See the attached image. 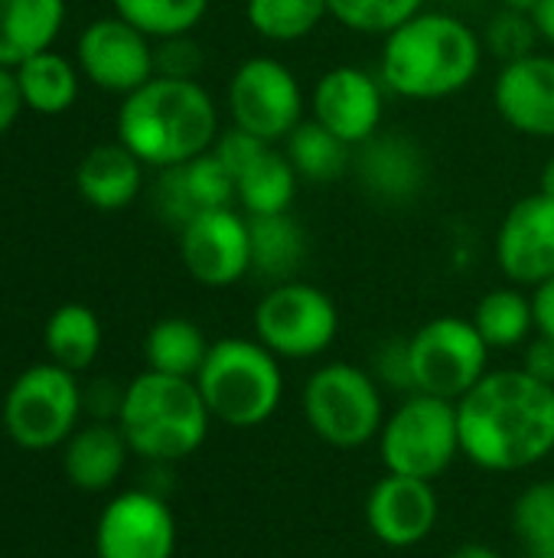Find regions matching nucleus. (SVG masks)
Segmentation results:
<instances>
[{
	"instance_id": "30",
	"label": "nucleus",
	"mask_w": 554,
	"mask_h": 558,
	"mask_svg": "<svg viewBox=\"0 0 554 558\" xmlns=\"http://www.w3.org/2000/svg\"><path fill=\"white\" fill-rule=\"evenodd\" d=\"M349 150L353 147L346 141H340L313 118L300 121L284 141V154L291 167L307 183H333L336 177H343V170L349 167Z\"/></svg>"
},
{
	"instance_id": "29",
	"label": "nucleus",
	"mask_w": 554,
	"mask_h": 558,
	"mask_svg": "<svg viewBox=\"0 0 554 558\" xmlns=\"http://www.w3.org/2000/svg\"><path fill=\"white\" fill-rule=\"evenodd\" d=\"M470 320L490 350H519L535 337L532 294L516 284L483 294Z\"/></svg>"
},
{
	"instance_id": "44",
	"label": "nucleus",
	"mask_w": 554,
	"mask_h": 558,
	"mask_svg": "<svg viewBox=\"0 0 554 558\" xmlns=\"http://www.w3.org/2000/svg\"><path fill=\"white\" fill-rule=\"evenodd\" d=\"M539 193H545V196H552L554 199V157L542 167V177H539Z\"/></svg>"
},
{
	"instance_id": "25",
	"label": "nucleus",
	"mask_w": 554,
	"mask_h": 558,
	"mask_svg": "<svg viewBox=\"0 0 554 558\" xmlns=\"http://www.w3.org/2000/svg\"><path fill=\"white\" fill-rule=\"evenodd\" d=\"M251 222V275L281 284L294 281L307 258V232L291 213L255 216Z\"/></svg>"
},
{
	"instance_id": "4",
	"label": "nucleus",
	"mask_w": 554,
	"mask_h": 558,
	"mask_svg": "<svg viewBox=\"0 0 554 558\" xmlns=\"http://www.w3.org/2000/svg\"><path fill=\"white\" fill-rule=\"evenodd\" d=\"M114 422L121 425L131 454L150 464L193 458L212 428V415L196 379L163 376L153 369H144L124 386Z\"/></svg>"
},
{
	"instance_id": "26",
	"label": "nucleus",
	"mask_w": 554,
	"mask_h": 558,
	"mask_svg": "<svg viewBox=\"0 0 554 558\" xmlns=\"http://www.w3.org/2000/svg\"><path fill=\"white\" fill-rule=\"evenodd\" d=\"M297 180L300 177L291 167L287 154L271 144L235 177V203L245 209L248 219L291 213V203L297 196Z\"/></svg>"
},
{
	"instance_id": "3",
	"label": "nucleus",
	"mask_w": 554,
	"mask_h": 558,
	"mask_svg": "<svg viewBox=\"0 0 554 558\" xmlns=\"http://www.w3.org/2000/svg\"><path fill=\"white\" fill-rule=\"evenodd\" d=\"M480 33L441 10H421L385 36L379 78L411 101H441L464 92L483 65Z\"/></svg>"
},
{
	"instance_id": "7",
	"label": "nucleus",
	"mask_w": 554,
	"mask_h": 558,
	"mask_svg": "<svg viewBox=\"0 0 554 558\" xmlns=\"http://www.w3.org/2000/svg\"><path fill=\"white\" fill-rule=\"evenodd\" d=\"M376 445H379L382 468L389 474L438 481L464 454L457 402L424 392L405 396L395 405V412L385 415Z\"/></svg>"
},
{
	"instance_id": "15",
	"label": "nucleus",
	"mask_w": 554,
	"mask_h": 558,
	"mask_svg": "<svg viewBox=\"0 0 554 558\" xmlns=\"http://www.w3.org/2000/svg\"><path fill=\"white\" fill-rule=\"evenodd\" d=\"M313 121L333 131L349 147L366 144L379 134L385 114V85L379 75L359 65H333L327 69L310 92Z\"/></svg>"
},
{
	"instance_id": "34",
	"label": "nucleus",
	"mask_w": 554,
	"mask_h": 558,
	"mask_svg": "<svg viewBox=\"0 0 554 558\" xmlns=\"http://www.w3.org/2000/svg\"><path fill=\"white\" fill-rule=\"evenodd\" d=\"M330 16L359 36H389L415 13L424 10V0H327Z\"/></svg>"
},
{
	"instance_id": "18",
	"label": "nucleus",
	"mask_w": 554,
	"mask_h": 558,
	"mask_svg": "<svg viewBox=\"0 0 554 558\" xmlns=\"http://www.w3.org/2000/svg\"><path fill=\"white\" fill-rule=\"evenodd\" d=\"M500 118L539 141H554V56L529 52L526 59L506 62L493 85Z\"/></svg>"
},
{
	"instance_id": "23",
	"label": "nucleus",
	"mask_w": 554,
	"mask_h": 558,
	"mask_svg": "<svg viewBox=\"0 0 554 558\" xmlns=\"http://www.w3.org/2000/svg\"><path fill=\"white\" fill-rule=\"evenodd\" d=\"M65 0H0V65L16 69L52 49L65 26Z\"/></svg>"
},
{
	"instance_id": "19",
	"label": "nucleus",
	"mask_w": 554,
	"mask_h": 558,
	"mask_svg": "<svg viewBox=\"0 0 554 558\" xmlns=\"http://www.w3.org/2000/svg\"><path fill=\"white\" fill-rule=\"evenodd\" d=\"M153 206L170 226L183 229L199 213L235 206V177L212 150H206L180 167L160 170V180L153 186Z\"/></svg>"
},
{
	"instance_id": "16",
	"label": "nucleus",
	"mask_w": 554,
	"mask_h": 558,
	"mask_svg": "<svg viewBox=\"0 0 554 558\" xmlns=\"http://www.w3.org/2000/svg\"><path fill=\"white\" fill-rule=\"evenodd\" d=\"M441 520V497L434 481L389 474L379 477L366 497V526L385 549L421 546Z\"/></svg>"
},
{
	"instance_id": "36",
	"label": "nucleus",
	"mask_w": 554,
	"mask_h": 558,
	"mask_svg": "<svg viewBox=\"0 0 554 558\" xmlns=\"http://www.w3.org/2000/svg\"><path fill=\"white\" fill-rule=\"evenodd\" d=\"M372 376L379 379L382 389H395L402 396H411L415 392V373H411V350H408V340H385L379 350H376V360H372Z\"/></svg>"
},
{
	"instance_id": "5",
	"label": "nucleus",
	"mask_w": 554,
	"mask_h": 558,
	"mask_svg": "<svg viewBox=\"0 0 554 558\" xmlns=\"http://www.w3.org/2000/svg\"><path fill=\"white\" fill-rule=\"evenodd\" d=\"M284 360L255 337H222L209 347L196 386L212 422L229 428H258L284 402Z\"/></svg>"
},
{
	"instance_id": "11",
	"label": "nucleus",
	"mask_w": 554,
	"mask_h": 558,
	"mask_svg": "<svg viewBox=\"0 0 554 558\" xmlns=\"http://www.w3.org/2000/svg\"><path fill=\"white\" fill-rule=\"evenodd\" d=\"M225 108L235 128L278 144L304 121L307 98L291 65L274 56H251L232 72Z\"/></svg>"
},
{
	"instance_id": "37",
	"label": "nucleus",
	"mask_w": 554,
	"mask_h": 558,
	"mask_svg": "<svg viewBox=\"0 0 554 558\" xmlns=\"http://www.w3.org/2000/svg\"><path fill=\"white\" fill-rule=\"evenodd\" d=\"M153 59H157V75H167V78H196L202 69V49L199 43H193L189 33L157 39Z\"/></svg>"
},
{
	"instance_id": "12",
	"label": "nucleus",
	"mask_w": 554,
	"mask_h": 558,
	"mask_svg": "<svg viewBox=\"0 0 554 558\" xmlns=\"http://www.w3.org/2000/svg\"><path fill=\"white\" fill-rule=\"evenodd\" d=\"M153 39L131 26L124 16L91 20L75 39V65L78 72L101 92L131 95L157 75Z\"/></svg>"
},
{
	"instance_id": "43",
	"label": "nucleus",
	"mask_w": 554,
	"mask_h": 558,
	"mask_svg": "<svg viewBox=\"0 0 554 558\" xmlns=\"http://www.w3.org/2000/svg\"><path fill=\"white\" fill-rule=\"evenodd\" d=\"M451 558H503L493 546H487V543H464L460 549H454Z\"/></svg>"
},
{
	"instance_id": "45",
	"label": "nucleus",
	"mask_w": 554,
	"mask_h": 558,
	"mask_svg": "<svg viewBox=\"0 0 554 558\" xmlns=\"http://www.w3.org/2000/svg\"><path fill=\"white\" fill-rule=\"evenodd\" d=\"M500 3H503V7H509V10H522V13H532L539 0H500Z\"/></svg>"
},
{
	"instance_id": "14",
	"label": "nucleus",
	"mask_w": 554,
	"mask_h": 558,
	"mask_svg": "<svg viewBox=\"0 0 554 558\" xmlns=\"http://www.w3.org/2000/svg\"><path fill=\"white\" fill-rule=\"evenodd\" d=\"M180 262L202 288H232L251 275V222L235 206L209 209L180 229Z\"/></svg>"
},
{
	"instance_id": "10",
	"label": "nucleus",
	"mask_w": 554,
	"mask_h": 558,
	"mask_svg": "<svg viewBox=\"0 0 554 558\" xmlns=\"http://www.w3.org/2000/svg\"><path fill=\"white\" fill-rule=\"evenodd\" d=\"M415 392L460 402L487 373L490 347L470 317H434L408 337Z\"/></svg>"
},
{
	"instance_id": "38",
	"label": "nucleus",
	"mask_w": 554,
	"mask_h": 558,
	"mask_svg": "<svg viewBox=\"0 0 554 558\" xmlns=\"http://www.w3.org/2000/svg\"><path fill=\"white\" fill-rule=\"evenodd\" d=\"M264 147H271L268 141H261V137H255V134H248V131H242V128H225L219 137H216V144H212V154L225 163V170L232 173V177H238Z\"/></svg>"
},
{
	"instance_id": "17",
	"label": "nucleus",
	"mask_w": 554,
	"mask_h": 558,
	"mask_svg": "<svg viewBox=\"0 0 554 558\" xmlns=\"http://www.w3.org/2000/svg\"><path fill=\"white\" fill-rule=\"evenodd\" d=\"M496 265L516 288H535L554 275V199L532 193L516 199L496 232Z\"/></svg>"
},
{
	"instance_id": "21",
	"label": "nucleus",
	"mask_w": 554,
	"mask_h": 558,
	"mask_svg": "<svg viewBox=\"0 0 554 558\" xmlns=\"http://www.w3.org/2000/svg\"><path fill=\"white\" fill-rule=\"evenodd\" d=\"M131 458V445L114 418H95L78 425L62 445V471L69 484L82 494L111 490Z\"/></svg>"
},
{
	"instance_id": "8",
	"label": "nucleus",
	"mask_w": 554,
	"mask_h": 558,
	"mask_svg": "<svg viewBox=\"0 0 554 558\" xmlns=\"http://www.w3.org/2000/svg\"><path fill=\"white\" fill-rule=\"evenodd\" d=\"M85 409L75 373L56 363L23 369L3 396V432L26 451L62 448Z\"/></svg>"
},
{
	"instance_id": "20",
	"label": "nucleus",
	"mask_w": 554,
	"mask_h": 558,
	"mask_svg": "<svg viewBox=\"0 0 554 558\" xmlns=\"http://www.w3.org/2000/svg\"><path fill=\"white\" fill-rule=\"evenodd\" d=\"M356 177L369 196L379 203H411L428 183V160L424 150L402 131L376 134L359 144L356 154Z\"/></svg>"
},
{
	"instance_id": "1",
	"label": "nucleus",
	"mask_w": 554,
	"mask_h": 558,
	"mask_svg": "<svg viewBox=\"0 0 554 558\" xmlns=\"http://www.w3.org/2000/svg\"><path fill=\"white\" fill-rule=\"evenodd\" d=\"M464 458L490 474H522L554 454V386L522 366L490 369L460 402Z\"/></svg>"
},
{
	"instance_id": "22",
	"label": "nucleus",
	"mask_w": 554,
	"mask_h": 558,
	"mask_svg": "<svg viewBox=\"0 0 554 558\" xmlns=\"http://www.w3.org/2000/svg\"><path fill=\"white\" fill-rule=\"evenodd\" d=\"M75 190L78 196L98 213H121L127 209L144 190V163L121 144H98L91 147L75 167Z\"/></svg>"
},
{
	"instance_id": "24",
	"label": "nucleus",
	"mask_w": 554,
	"mask_h": 558,
	"mask_svg": "<svg viewBox=\"0 0 554 558\" xmlns=\"http://www.w3.org/2000/svg\"><path fill=\"white\" fill-rule=\"evenodd\" d=\"M13 72H16V85H20L23 105L33 114L59 118L78 98L82 72H78V65L69 56H62L56 49H46V52L29 56Z\"/></svg>"
},
{
	"instance_id": "35",
	"label": "nucleus",
	"mask_w": 554,
	"mask_h": 558,
	"mask_svg": "<svg viewBox=\"0 0 554 558\" xmlns=\"http://www.w3.org/2000/svg\"><path fill=\"white\" fill-rule=\"evenodd\" d=\"M480 39H483V49L490 56L503 59V65H506V62H516V59H526L529 52H535V43L542 36H539V26H535L532 13L503 7L487 23V33Z\"/></svg>"
},
{
	"instance_id": "13",
	"label": "nucleus",
	"mask_w": 554,
	"mask_h": 558,
	"mask_svg": "<svg viewBox=\"0 0 554 558\" xmlns=\"http://www.w3.org/2000/svg\"><path fill=\"white\" fill-rule=\"evenodd\" d=\"M98 558H173L176 517L170 504L147 487L121 490L95 523Z\"/></svg>"
},
{
	"instance_id": "2",
	"label": "nucleus",
	"mask_w": 554,
	"mask_h": 558,
	"mask_svg": "<svg viewBox=\"0 0 554 558\" xmlns=\"http://www.w3.org/2000/svg\"><path fill=\"white\" fill-rule=\"evenodd\" d=\"M219 134V108L199 78L153 75L118 108V141L150 170H170L212 150Z\"/></svg>"
},
{
	"instance_id": "32",
	"label": "nucleus",
	"mask_w": 554,
	"mask_h": 558,
	"mask_svg": "<svg viewBox=\"0 0 554 558\" xmlns=\"http://www.w3.org/2000/svg\"><path fill=\"white\" fill-rule=\"evenodd\" d=\"M114 13L147 33L153 43L193 33L209 13L212 0H111Z\"/></svg>"
},
{
	"instance_id": "33",
	"label": "nucleus",
	"mask_w": 554,
	"mask_h": 558,
	"mask_svg": "<svg viewBox=\"0 0 554 558\" xmlns=\"http://www.w3.org/2000/svg\"><path fill=\"white\" fill-rule=\"evenodd\" d=\"M513 536L526 558H554V481L529 484L509 517Z\"/></svg>"
},
{
	"instance_id": "42",
	"label": "nucleus",
	"mask_w": 554,
	"mask_h": 558,
	"mask_svg": "<svg viewBox=\"0 0 554 558\" xmlns=\"http://www.w3.org/2000/svg\"><path fill=\"white\" fill-rule=\"evenodd\" d=\"M532 20L539 26V36L554 46V0H539L535 10H532Z\"/></svg>"
},
{
	"instance_id": "9",
	"label": "nucleus",
	"mask_w": 554,
	"mask_h": 558,
	"mask_svg": "<svg viewBox=\"0 0 554 558\" xmlns=\"http://www.w3.org/2000/svg\"><path fill=\"white\" fill-rule=\"evenodd\" d=\"M255 340H261L278 360L304 363L323 356L340 337L336 301L307 281L271 284L251 314Z\"/></svg>"
},
{
	"instance_id": "41",
	"label": "nucleus",
	"mask_w": 554,
	"mask_h": 558,
	"mask_svg": "<svg viewBox=\"0 0 554 558\" xmlns=\"http://www.w3.org/2000/svg\"><path fill=\"white\" fill-rule=\"evenodd\" d=\"M532 314H535V333L554 340V275L532 288Z\"/></svg>"
},
{
	"instance_id": "39",
	"label": "nucleus",
	"mask_w": 554,
	"mask_h": 558,
	"mask_svg": "<svg viewBox=\"0 0 554 558\" xmlns=\"http://www.w3.org/2000/svg\"><path fill=\"white\" fill-rule=\"evenodd\" d=\"M522 369L529 376H535L539 383L554 386V340L535 333L526 347H522Z\"/></svg>"
},
{
	"instance_id": "6",
	"label": "nucleus",
	"mask_w": 554,
	"mask_h": 558,
	"mask_svg": "<svg viewBox=\"0 0 554 558\" xmlns=\"http://www.w3.org/2000/svg\"><path fill=\"white\" fill-rule=\"evenodd\" d=\"M307 428L330 448L356 451L379 438L385 425V392L372 369L356 363H323L300 389Z\"/></svg>"
},
{
	"instance_id": "27",
	"label": "nucleus",
	"mask_w": 554,
	"mask_h": 558,
	"mask_svg": "<svg viewBox=\"0 0 554 558\" xmlns=\"http://www.w3.org/2000/svg\"><path fill=\"white\" fill-rule=\"evenodd\" d=\"M42 343L49 363L78 376L101 353V320L88 304H62L49 314L42 327Z\"/></svg>"
},
{
	"instance_id": "31",
	"label": "nucleus",
	"mask_w": 554,
	"mask_h": 558,
	"mask_svg": "<svg viewBox=\"0 0 554 558\" xmlns=\"http://www.w3.org/2000/svg\"><path fill=\"white\" fill-rule=\"evenodd\" d=\"M330 16L327 0H245V20L268 43H297Z\"/></svg>"
},
{
	"instance_id": "40",
	"label": "nucleus",
	"mask_w": 554,
	"mask_h": 558,
	"mask_svg": "<svg viewBox=\"0 0 554 558\" xmlns=\"http://www.w3.org/2000/svg\"><path fill=\"white\" fill-rule=\"evenodd\" d=\"M26 111L20 85H16V72L0 65V137L13 131V124L20 121V114Z\"/></svg>"
},
{
	"instance_id": "28",
	"label": "nucleus",
	"mask_w": 554,
	"mask_h": 558,
	"mask_svg": "<svg viewBox=\"0 0 554 558\" xmlns=\"http://www.w3.org/2000/svg\"><path fill=\"white\" fill-rule=\"evenodd\" d=\"M209 337L189 317H163L144 337L147 369L180 379H196L209 356Z\"/></svg>"
}]
</instances>
